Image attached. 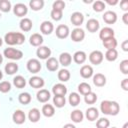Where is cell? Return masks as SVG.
I'll return each instance as SVG.
<instances>
[{
	"label": "cell",
	"mask_w": 128,
	"mask_h": 128,
	"mask_svg": "<svg viewBox=\"0 0 128 128\" xmlns=\"http://www.w3.org/2000/svg\"><path fill=\"white\" fill-rule=\"evenodd\" d=\"M100 111L105 115L116 116L120 112V105L116 101L103 100L100 104Z\"/></svg>",
	"instance_id": "1"
},
{
	"label": "cell",
	"mask_w": 128,
	"mask_h": 128,
	"mask_svg": "<svg viewBox=\"0 0 128 128\" xmlns=\"http://www.w3.org/2000/svg\"><path fill=\"white\" fill-rule=\"evenodd\" d=\"M4 41L7 45H22L25 42V36L21 32H8L4 36Z\"/></svg>",
	"instance_id": "2"
},
{
	"label": "cell",
	"mask_w": 128,
	"mask_h": 128,
	"mask_svg": "<svg viewBox=\"0 0 128 128\" xmlns=\"http://www.w3.org/2000/svg\"><path fill=\"white\" fill-rule=\"evenodd\" d=\"M3 56L10 60H20L23 57V52L19 49H15L12 47L5 48L3 51Z\"/></svg>",
	"instance_id": "3"
},
{
	"label": "cell",
	"mask_w": 128,
	"mask_h": 128,
	"mask_svg": "<svg viewBox=\"0 0 128 128\" xmlns=\"http://www.w3.org/2000/svg\"><path fill=\"white\" fill-rule=\"evenodd\" d=\"M26 68H27V70H28L30 73L36 74V73L40 72V70H41V68H42V65H41V63H40V61H39L38 59H36V58H31V59H29V60L27 61V63H26Z\"/></svg>",
	"instance_id": "4"
},
{
	"label": "cell",
	"mask_w": 128,
	"mask_h": 128,
	"mask_svg": "<svg viewBox=\"0 0 128 128\" xmlns=\"http://www.w3.org/2000/svg\"><path fill=\"white\" fill-rule=\"evenodd\" d=\"M104 55L100 50H94L89 54V61L93 65H99L102 63Z\"/></svg>",
	"instance_id": "5"
},
{
	"label": "cell",
	"mask_w": 128,
	"mask_h": 128,
	"mask_svg": "<svg viewBox=\"0 0 128 128\" xmlns=\"http://www.w3.org/2000/svg\"><path fill=\"white\" fill-rule=\"evenodd\" d=\"M70 37H71V40L73 42H81L85 38V32L82 28L76 27L75 29L72 30V32L70 34Z\"/></svg>",
	"instance_id": "6"
},
{
	"label": "cell",
	"mask_w": 128,
	"mask_h": 128,
	"mask_svg": "<svg viewBox=\"0 0 128 128\" xmlns=\"http://www.w3.org/2000/svg\"><path fill=\"white\" fill-rule=\"evenodd\" d=\"M36 55L41 60H47L51 56V49L47 46H39L36 50Z\"/></svg>",
	"instance_id": "7"
},
{
	"label": "cell",
	"mask_w": 128,
	"mask_h": 128,
	"mask_svg": "<svg viewBox=\"0 0 128 128\" xmlns=\"http://www.w3.org/2000/svg\"><path fill=\"white\" fill-rule=\"evenodd\" d=\"M12 9L14 15H16L17 17H24L28 13V7L24 3H17Z\"/></svg>",
	"instance_id": "8"
},
{
	"label": "cell",
	"mask_w": 128,
	"mask_h": 128,
	"mask_svg": "<svg viewBox=\"0 0 128 128\" xmlns=\"http://www.w3.org/2000/svg\"><path fill=\"white\" fill-rule=\"evenodd\" d=\"M55 34L56 36L59 38V39H65L69 36L70 34V30H69V27L65 24H60L57 26L56 28V31H55Z\"/></svg>",
	"instance_id": "9"
},
{
	"label": "cell",
	"mask_w": 128,
	"mask_h": 128,
	"mask_svg": "<svg viewBox=\"0 0 128 128\" xmlns=\"http://www.w3.org/2000/svg\"><path fill=\"white\" fill-rule=\"evenodd\" d=\"M12 120H13V122L15 124L21 125V124H23L26 121V115H25V113L22 110L17 109L12 114Z\"/></svg>",
	"instance_id": "10"
},
{
	"label": "cell",
	"mask_w": 128,
	"mask_h": 128,
	"mask_svg": "<svg viewBox=\"0 0 128 128\" xmlns=\"http://www.w3.org/2000/svg\"><path fill=\"white\" fill-rule=\"evenodd\" d=\"M70 20H71V23L76 26V27H79L83 24L84 22V15L83 13L79 12V11H76V12H73L71 14V17H70Z\"/></svg>",
	"instance_id": "11"
},
{
	"label": "cell",
	"mask_w": 128,
	"mask_h": 128,
	"mask_svg": "<svg viewBox=\"0 0 128 128\" xmlns=\"http://www.w3.org/2000/svg\"><path fill=\"white\" fill-rule=\"evenodd\" d=\"M45 84V81L42 77H39V76H32L30 79H29V85L34 88V89H40L44 86Z\"/></svg>",
	"instance_id": "12"
},
{
	"label": "cell",
	"mask_w": 128,
	"mask_h": 128,
	"mask_svg": "<svg viewBox=\"0 0 128 128\" xmlns=\"http://www.w3.org/2000/svg\"><path fill=\"white\" fill-rule=\"evenodd\" d=\"M52 93L54 96H65L67 94V87L62 83H57L52 87Z\"/></svg>",
	"instance_id": "13"
},
{
	"label": "cell",
	"mask_w": 128,
	"mask_h": 128,
	"mask_svg": "<svg viewBox=\"0 0 128 128\" xmlns=\"http://www.w3.org/2000/svg\"><path fill=\"white\" fill-rule=\"evenodd\" d=\"M102 18H103V20L106 24H114L117 21V14L114 11L108 10V11L104 12Z\"/></svg>",
	"instance_id": "14"
},
{
	"label": "cell",
	"mask_w": 128,
	"mask_h": 128,
	"mask_svg": "<svg viewBox=\"0 0 128 128\" xmlns=\"http://www.w3.org/2000/svg\"><path fill=\"white\" fill-rule=\"evenodd\" d=\"M86 28H87V30H88L90 33H95V32H97V31L99 30V28H100V23H99V21H98L97 19L91 18V19H89V20L87 21V23H86Z\"/></svg>",
	"instance_id": "15"
},
{
	"label": "cell",
	"mask_w": 128,
	"mask_h": 128,
	"mask_svg": "<svg viewBox=\"0 0 128 128\" xmlns=\"http://www.w3.org/2000/svg\"><path fill=\"white\" fill-rule=\"evenodd\" d=\"M36 98L39 102L41 103H46L49 101V99L51 98V94L47 89H40L37 94H36Z\"/></svg>",
	"instance_id": "16"
},
{
	"label": "cell",
	"mask_w": 128,
	"mask_h": 128,
	"mask_svg": "<svg viewBox=\"0 0 128 128\" xmlns=\"http://www.w3.org/2000/svg\"><path fill=\"white\" fill-rule=\"evenodd\" d=\"M54 30V25L50 21H43L40 25V31L44 35H50Z\"/></svg>",
	"instance_id": "17"
},
{
	"label": "cell",
	"mask_w": 128,
	"mask_h": 128,
	"mask_svg": "<svg viewBox=\"0 0 128 128\" xmlns=\"http://www.w3.org/2000/svg\"><path fill=\"white\" fill-rule=\"evenodd\" d=\"M115 35V32L114 30L111 28V27H103L100 32H99V38L103 41V40H106L108 38H111V37H114Z\"/></svg>",
	"instance_id": "18"
},
{
	"label": "cell",
	"mask_w": 128,
	"mask_h": 128,
	"mask_svg": "<svg viewBox=\"0 0 128 128\" xmlns=\"http://www.w3.org/2000/svg\"><path fill=\"white\" fill-rule=\"evenodd\" d=\"M59 64H61L63 67H67L71 64L72 62V56L70 53L68 52H63L59 55V59H58Z\"/></svg>",
	"instance_id": "19"
},
{
	"label": "cell",
	"mask_w": 128,
	"mask_h": 128,
	"mask_svg": "<svg viewBox=\"0 0 128 128\" xmlns=\"http://www.w3.org/2000/svg\"><path fill=\"white\" fill-rule=\"evenodd\" d=\"M93 84L97 87H103L105 86L107 80H106V76L102 73H96L95 75H93Z\"/></svg>",
	"instance_id": "20"
},
{
	"label": "cell",
	"mask_w": 128,
	"mask_h": 128,
	"mask_svg": "<svg viewBox=\"0 0 128 128\" xmlns=\"http://www.w3.org/2000/svg\"><path fill=\"white\" fill-rule=\"evenodd\" d=\"M85 117L89 121H95L99 117V111L95 107H89L85 112Z\"/></svg>",
	"instance_id": "21"
},
{
	"label": "cell",
	"mask_w": 128,
	"mask_h": 128,
	"mask_svg": "<svg viewBox=\"0 0 128 128\" xmlns=\"http://www.w3.org/2000/svg\"><path fill=\"white\" fill-rule=\"evenodd\" d=\"M44 39H43V36L39 33H34L30 36L29 38V42L32 46H35V47H39V46H42V43H43Z\"/></svg>",
	"instance_id": "22"
},
{
	"label": "cell",
	"mask_w": 128,
	"mask_h": 128,
	"mask_svg": "<svg viewBox=\"0 0 128 128\" xmlns=\"http://www.w3.org/2000/svg\"><path fill=\"white\" fill-rule=\"evenodd\" d=\"M93 73L94 71L91 65H83L80 69V75L84 79H89L90 77L93 76Z\"/></svg>",
	"instance_id": "23"
},
{
	"label": "cell",
	"mask_w": 128,
	"mask_h": 128,
	"mask_svg": "<svg viewBox=\"0 0 128 128\" xmlns=\"http://www.w3.org/2000/svg\"><path fill=\"white\" fill-rule=\"evenodd\" d=\"M40 117H41V113H40V110L37 109V108H32L29 110L28 112V119L30 120V122L32 123H36L40 120Z\"/></svg>",
	"instance_id": "24"
},
{
	"label": "cell",
	"mask_w": 128,
	"mask_h": 128,
	"mask_svg": "<svg viewBox=\"0 0 128 128\" xmlns=\"http://www.w3.org/2000/svg\"><path fill=\"white\" fill-rule=\"evenodd\" d=\"M87 59V55L84 51H76L74 54H73V61L76 63V64H83Z\"/></svg>",
	"instance_id": "25"
},
{
	"label": "cell",
	"mask_w": 128,
	"mask_h": 128,
	"mask_svg": "<svg viewBox=\"0 0 128 128\" xmlns=\"http://www.w3.org/2000/svg\"><path fill=\"white\" fill-rule=\"evenodd\" d=\"M46 68L49 71H51V72H54V71L58 70V68H59V62H58V60L56 58H54V57L48 58L46 60Z\"/></svg>",
	"instance_id": "26"
},
{
	"label": "cell",
	"mask_w": 128,
	"mask_h": 128,
	"mask_svg": "<svg viewBox=\"0 0 128 128\" xmlns=\"http://www.w3.org/2000/svg\"><path fill=\"white\" fill-rule=\"evenodd\" d=\"M19 27L22 31L29 32L33 27V23L31 21V19H29V18H22L19 23Z\"/></svg>",
	"instance_id": "27"
},
{
	"label": "cell",
	"mask_w": 128,
	"mask_h": 128,
	"mask_svg": "<svg viewBox=\"0 0 128 128\" xmlns=\"http://www.w3.org/2000/svg\"><path fill=\"white\" fill-rule=\"evenodd\" d=\"M70 118L74 123H80L84 119V114L80 109H75V110H73L71 112Z\"/></svg>",
	"instance_id": "28"
},
{
	"label": "cell",
	"mask_w": 128,
	"mask_h": 128,
	"mask_svg": "<svg viewBox=\"0 0 128 128\" xmlns=\"http://www.w3.org/2000/svg\"><path fill=\"white\" fill-rule=\"evenodd\" d=\"M41 112H42V114H43L45 117L50 118V117L54 116V114H55V108H54V106L51 105V104H44L43 107H42Z\"/></svg>",
	"instance_id": "29"
},
{
	"label": "cell",
	"mask_w": 128,
	"mask_h": 128,
	"mask_svg": "<svg viewBox=\"0 0 128 128\" xmlns=\"http://www.w3.org/2000/svg\"><path fill=\"white\" fill-rule=\"evenodd\" d=\"M102 43H103V46H104L107 50L116 49L117 44H118V42H117V40H116L115 37H111V38H108V39H106V40H103Z\"/></svg>",
	"instance_id": "30"
},
{
	"label": "cell",
	"mask_w": 128,
	"mask_h": 128,
	"mask_svg": "<svg viewBox=\"0 0 128 128\" xmlns=\"http://www.w3.org/2000/svg\"><path fill=\"white\" fill-rule=\"evenodd\" d=\"M18 64H16L15 62H9L5 65L4 70L6 72L7 75H13L18 71Z\"/></svg>",
	"instance_id": "31"
},
{
	"label": "cell",
	"mask_w": 128,
	"mask_h": 128,
	"mask_svg": "<svg viewBox=\"0 0 128 128\" xmlns=\"http://www.w3.org/2000/svg\"><path fill=\"white\" fill-rule=\"evenodd\" d=\"M13 85L18 89H22L26 86V79L21 75H17L13 78Z\"/></svg>",
	"instance_id": "32"
},
{
	"label": "cell",
	"mask_w": 128,
	"mask_h": 128,
	"mask_svg": "<svg viewBox=\"0 0 128 128\" xmlns=\"http://www.w3.org/2000/svg\"><path fill=\"white\" fill-rule=\"evenodd\" d=\"M80 101H81V98H80V95H79L77 92H72V93H70L69 98H68V102H69V104H70L71 106H73V107L78 106L79 103H80Z\"/></svg>",
	"instance_id": "33"
},
{
	"label": "cell",
	"mask_w": 128,
	"mask_h": 128,
	"mask_svg": "<svg viewBox=\"0 0 128 128\" xmlns=\"http://www.w3.org/2000/svg\"><path fill=\"white\" fill-rule=\"evenodd\" d=\"M57 77L58 79L61 81V82H67L70 77H71V74H70V71L63 68V69H60L58 71V74H57Z\"/></svg>",
	"instance_id": "34"
},
{
	"label": "cell",
	"mask_w": 128,
	"mask_h": 128,
	"mask_svg": "<svg viewBox=\"0 0 128 128\" xmlns=\"http://www.w3.org/2000/svg\"><path fill=\"white\" fill-rule=\"evenodd\" d=\"M31 100H32V97L28 92H22L18 96V101L22 105H28L31 102Z\"/></svg>",
	"instance_id": "35"
},
{
	"label": "cell",
	"mask_w": 128,
	"mask_h": 128,
	"mask_svg": "<svg viewBox=\"0 0 128 128\" xmlns=\"http://www.w3.org/2000/svg\"><path fill=\"white\" fill-rule=\"evenodd\" d=\"M44 1L43 0H31L29 2V7L33 10V11H39L42 10L44 7Z\"/></svg>",
	"instance_id": "36"
},
{
	"label": "cell",
	"mask_w": 128,
	"mask_h": 128,
	"mask_svg": "<svg viewBox=\"0 0 128 128\" xmlns=\"http://www.w3.org/2000/svg\"><path fill=\"white\" fill-rule=\"evenodd\" d=\"M77 89H78V92H79L80 94H82L83 96L86 95V94H88L89 92L92 91L91 86H90L88 83H86V82H82V83H80V84L78 85Z\"/></svg>",
	"instance_id": "37"
},
{
	"label": "cell",
	"mask_w": 128,
	"mask_h": 128,
	"mask_svg": "<svg viewBox=\"0 0 128 128\" xmlns=\"http://www.w3.org/2000/svg\"><path fill=\"white\" fill-rule=\"evenodd\" d=\"M117 58H118V52H117L116 49H110V50H107L106 51V53H105V59L107 61L113 62Z\"/></svg>",
	"instance_id": "38"
},
{
	"label": "cell",
	"mask_w": 128,
	"mask_h": 128,
	"mask_svg": "<svg viewBox=\"0 0 128 128\" xmlns=\"http://www.w3.org/2000/svg\"><path fill=\"white\" fill-rule=\"evenodd\" d=\"M53 104L57 108H62L66 104V98L65 96H54L53 97Z\"/></svg>",
	"instance_id": "39"
},
{
	"label": "cell",
	"mask_w": 128,
	"mask_h": 128,
	"mask_svg": "<svg viewBox=\"0 0 128 128\" xmlns=\"http://www.w3.org/2000/svg\"><path fill=\"white\" fill-rule=\"evenodd\" d=\"M84 101H85V103L86 104H94L96 101H97V95H96V93H94V92H89L88 94H86V95H84Z\"/></svg>",
	"instance_id": "40"
},
{
	"label": "cell",
	"mask_w": 128,
	"mask_h": 128,
	"mask_svg": "<svg viewBox=\"0 0 128 128\" xmlns=\"http://www.w3.org/2000/svg\"><path fill=\"white\" fill-rule=\"evenodd\" d=\"M11 9H12V5L9 0H0V11L7 13Z\"/></svg>",
	"instance_id": "41"
},
{
	"label": "cell",
	"mask_w": 128,
	"mask_h": 128,
	"mask_svg": "<svg viewBox=\"0 0 128 128\" xmlns=\"http://www.w3.org/2000/svg\"><path fill=\"white\" fill-rule=\"evenodd\" d=\"M92 8H93V10H94L95 12H102V11H104V9L106 8V4H105L103 1L97 0V1L93 2Z\"/></svg>",
	"instance_id": "42"
},
{
	"label": "cell",
	"mask_w": 128,
	"mask_h": 128,
	"mask_svg": "<svg viewBox=\"0 0 128 128\" xmlns=\"http://www.w3.org/2000/svg\"><path fill=\"white\" fill-rule=\"evenodd\" d=\"M109 126H110V121H109V119H107L105 117L99 118L96 122L97 128H109Z\"/></svg>",
	"instance_id": "43"
},
{
	"label": "cell",
	"mask_w": 128,
	"mask_h": 128,
	"mask_svg": "<svg viewBox=\"0 0 128 128\" xmlns=\"http://www.w3.org/2000/svg\"><path fill=\"white\" fill-rule=\"evenodd\" d=\"M11 83L9 81H2L0 82V92L1 93H8L11 90Z\"/></svg>",
	"instance_id": "44"
},
{
	"label": "cell",
	"mask_w": 128,
	"mask_h": 128,
	"mask_svg": "<svg viewBox=\"0 0 128 128\" xmlns=\"http://www.w3.org/2000/svg\"><path fill=\"white\" fill-rule=\"evenodd\" d=\"M50 16H51V18H52L54 21H60V20L62 19V16H63V11H59V10L52 9L51 12H50Z\"/></svg>",
	"instance_id": "45"
},
{
	"label": "cell",
	"mask_w": 128,
	"mask_h": 128,
	"mask_svg": "<svg viewBox=\"0 0 128 128\" xmlns=\"http://www.w3.org/2000/svg\"><path fill=\"white\" fill-rule=\"evenodd\" d=\"M64 8H65V2L62 1V0H57V1L53 2V4H52V9L63 11Z\"/></svg>",
	"instance_id": "46"
},
{
	"label": "cell",
	"mask_w": 128,
	"mask_h": 128,
	"mask_svg": "<svg viewBox=\"0 0 128 128\" xmlns=\"http://www.w3.org/2000/svg\"><path fill=\"white\" fill-rule=\"evenodd\" d=\"M119 69H120V71H121L123 74H125V75L128 74V60H127V59L122 60V61L120 62Z\"/></svg>",
	"instance_id": "47"
},
{
	"label": "cell",
	"mask_w": 128,
	"mask_h": 128,
	"mask_svg": "<svg viewBox=\"0 0 128 128\" xmlns=\"http://www.w3.org/2000/svg\"><path fill=\"white\" fill-rule=\"evenodd\" d=\"M120 8H121L123 11L127 12V11H128V1H127V0H122V1L120 2Z\"/></svg>",
	"instance_id": "48"
},
{
	"label": "cell",
	"mask_w": 128,
	"mask_h": 128,
	"mask_svg": "<svg viewBox=\"0 0 128 128\" xmlns=\"http://www.w3.org/2000/svg\"><path fill=\"white\" fill-rule=\"evenodd\" d=\"M121 87L124 91H128V79L127 78H124L121 81Z\"/></svg>",
	"instance_id": "49"
},
{
	"label": "cell",
	"mask_w": 128,
	"mask_h": 128,
	"mask_svg": "<svg viewBox=\"0 0 128 128\" xmlns=\"http://www.w3.org/2000/svg\"><path fill=\"white\" fill-rule=\"evenodd\" d=\"M121 47H122V50L127 52L128 51V40H124L121 44Z\"/></svg>",
	"instance_id": "50"
},
{
	"label": "cell",
	"mask_w": 128,
	"mask_h": 128,
	"mask_svg": "<svg viewBox=\"0 0 128 128\" xmlns=\"http://www.w3.org/2000/svg\"><path fill=\"white\" fill-rule=\"evenodd\" d=\"M122 21L125 25H128V12H125L122 16Z\"/></svg>",
	"instance_id": "51"
},
{
	"label": "cell",
	"mask_w": 128,
	"mask_h": 128,
	"mask_svg": "<svg viewBox=\"0 0 128 128\" xmlns=\"http://www.w3.org/2000/svg\"><path fill=\"white\" fill-rule=\"evenodd\" d=\"M104 3H105V4L107 3V4H109V5L114 6V5H117V4H118V0H113V1H111V0H106Z\"/></svg>",
	"instance_id": "52"
},
{
	"label": "cell",
	"mask_w": 128,
	"mask_h": 128,
	"mask_svg": "<svg viewBox=\"0 0 128 128\" xmlns=\"http://www.w3.org/2000/svg\"><path fill=\"white\" fill-rule=\"evenodd\" d=\"M63 128H76V126L74 124H72V123H67V124H65L63 126Z\"/></svg>",
	"instance_id": "53"
},
{
	"label": "cell",
	"mask_w": 128,
	"mask_h": 128,
	"mask_svg": "<svg viewBox=\"0 0 128 128\" xmlns=\"http://www.w3.org/2000/svg\"><path fill=\"white\" fill-rule=\"evenodd\" d=\"M2 62H3V55L0 53V65L2 64Z\"/></svg>",
	"instance_id": "54"
},
{
	"label": "cell",
	"mask_w": 128,
	"mask_h": 128,
	"mask_svg": "<svg viewBox=\"0 0 128 128\" xmlns=\"http://www.w3.org/2000/svg\"><path fill=\"white\" fill-rule=\"evenodd\" d=\"M122 128H128V122H126L124 125H123V127Z\"/></svg>",
	"instance_id": "55"
},
{
	"label": "cell",
	"mask_w": 128,
	"mask_h": 128,
	"mask_svg": "<svg viewBox=\"0 0 128 128\" xmlns=\"http://www.w3.org/2000/svg\"><path fill=\"white\" fill-rule=\"evenodd\" d=\"M2 44H3V39H2L1 37H0V47L2 46Z\"/></svg>",
	"instance_id": "56"
},
{
	"label": "cell",
	"mask_w": 128,
	"mask_h": 128,
	"mask_svg": "<svg viewBox=\"0 0 128 128\" xmlns=\"http://www.w3.org/2000/svg\"><path fill=\"white\" fill-rule=\"evenodd\" d=\"M2 78H3V73H2V71L0 70V80H1Z\"/></svg>",
	"instance_id": "57"
},
{
	"label": "cell",
	"mask_w": 128,
	"mask_h": 128,
	"mask_svg": "<svg viewBox=\"0 0 128 128\" xmlns=\"http://www.w3.org/2000/svg\"><path fill=\"white\" fill-rule=\"evenodd\" d=\"M0 18H1V12H0Z\"/></svg>",
	"instance_id": "58"
},
{
	"label": "cell",
	"mask_w": 128,
	"mask_h": 128,
	"mask_svg": "<svg viewBox=\"0 0 128 128\" xmlns=\"http://www.w3.org/2000/svg\"><path fill=\"white\" fill-rule=\"evenodd\" d=\"M111 128H117V127H111Z\"/></svg>",
	"instance_id": "59"
}]
</instances>
